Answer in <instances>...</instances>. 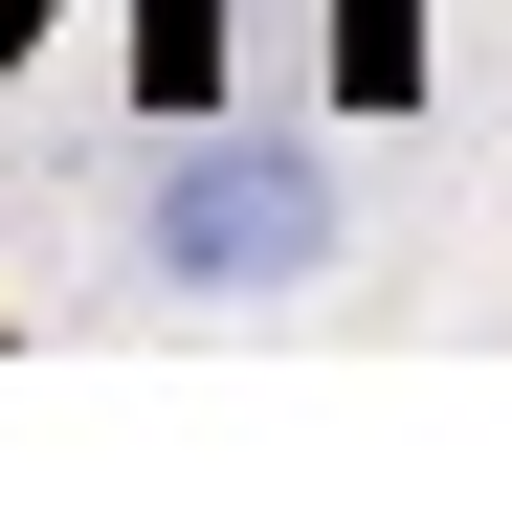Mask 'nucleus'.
<instances>
[{"label": "nucleus", "mask_w": 512, "mask_h": 512, "mask_svg": "<svg viewBox=\"0 0 512 512\" xmlns=\"http://www.w3.org/2000/svg\"><path fill=\"white\" fill-rule=\"evenodd\" d=\"M423 90V0H334V112H401Z\"/></svg>", "instance_id": "f03ea898"}, {"label": "nucleus", "mask_w": 512, "mask_h": 512, "mask_svg": "<svg viewBox=\"0 0 512 512\" xmlns=\"http://www.w3.org/2000/svg\"><path fill=\"white\" fill-rule=\"evenodd\" d=\"M334 245H357V201H334L312 134L156 112V156H134V290H156V312H290Z\"/></svg>", "instance_id": "f257e3e1"}, {"label": "nucleus", "mask_w": 512, "mask_h": 512, "mask_svg": "<svg viewBox=\"0 0 512 512\" xmlns=\"http://www.w3.org/2000/svg\"><path fill=\"white\" fill-rule=\"evenodd\" d=\"M23 45H45V0H0V67H23Z\"/></svg>", "instance_id": "7ed1b4c3"}]
</instances>
